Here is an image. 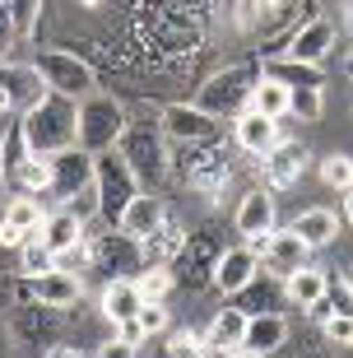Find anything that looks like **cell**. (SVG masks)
I'll return each mask as SVG.
<instances>
[{
  "label": "cell",
  "instance_id": "1",
  "mask_svg": "<svg viewBox=\"0 0 353 358\" xmlns=\"http://www.w3.org/2000/svg\"><path fill=\"white\" fill-rule=\"evenodd\" d=\"M19 126H24L28 149L42 154V159H52V154H61V149H70L79 140V103L66 98V93L42 89L33 103H24Z\"/></svg>",
  "mask_w": 353,
  "mask_h": 358
},
{
  "label": "cell",
  "instance_id": "2",
  "mask_svg": "<svg viewBox=\"0 0 353 358\" xmlns=\"http://www.w3.org/2000/svg\"><path fill=\"white\" fill-rule=\"evenodd\" d=\"M117 154L131 163V173L140 186L158 191V186L168 182V149H163V131H158L154 121H126V131L117 140Z\"/></svg>",
  "mask_w": 353,
  "mask_h": 358
},
{
  "label": "cell",
  "instance_id": "3",
  "mask_svg": "<svg viewBox=\"0 0 353 358\" xmlns=\"http://www.w3.org/2000/svg\"><path fill=\"white\" fill-rule=\"evenodd\" d=\"M33 75H38L42 89L52 93H66V98H89V93H98V75H93V66L84 61V56L66 52V47H47V52L33 56Z\"/></svg>",
  "mask_w": 353,
  "mask_h": 358
},
{
  "label": "cell",
  "instance_id": "4",
  "mask_svg": "<svg viewBox=\"0 0 353 358\" xmlns=\"http://www.w3.org/2000/svg\"><path fill=\"white\" fill-rule=\"evenodd\" d=\"M126 107L112 98V93H89V98H79V149H89V154H107V149H117L121 131H126Z\"/></svg>",
  "mask_w": 353,
  "mask_h": 358
},
{
  "label": "cell",
  "instance_id": "5",
  "mask_svg": "<svg viewBox=\"0 0 353 358\" xmlns=\"http://www.w3.org/2000/svg\"><path fill=\"white\" fill-rule=\"evenodd\" d=\"M140 182H135L131 163L121 159L117 149H107V154H93V196H98V219L103 224H117L121 210L135 200Z\"/></svg>",
  "mask_w": 353,
  "mask_h": 358
},
{
  "label": "cell",
  "instance_id": "6",
  "mask_svg": "<svg viewBox=\"0 0 353 358\" xmlns=\"http://www.w3.org/2000/svg\"><path fill=\"white\" fill-rule=\"evenodd\" d=\"M256 80H261V66H228V70H219L214 80L200 84L196 107H205L210 117H237V112L251 107Z\"/></svg>",
  "mask_w": 353,
  "mask_h": 358
},
{
  "label": "cell",
  "instance_id": "7",
  "mask_svg": "<svg viewBox=\"0 0 353 358\" xmlns=\"http://www.w3.org/2000/svg\"><path fill=\"white\" fill-rule=\"evenodd\" d=\"M177 173L186 177L191 191H200V196H219L223 186H228V177H233V154H228V145H223V135L219 140H205V145H186Z\"/></svg>",
  "mask_w": 353,
  "mask_h": 358
},
{
  "label": "cell",
  "instance_id": "8",
  "mask_svg": "<svg viewBox=\"0 0 353 358\" xmlns=\"http://www.w3.org/2000/svg\"><path fill=\"white\" fill-rule=\"evenodd\" d=\"M89 261H93L98 270H107L112 279H121V275H140V270H144L140 238H131V233H121V228L112 224L107 233H98V238L89 242Z\"/></svg>",
  "mask_w": 353,
  "mask_h": 358
},
{
  "label": "cell",
  "instance_id": "9",
  "mask_svg": "<svg viewBox=\"0 0 353 358\" xmlns=\"http://www.w3.org/2000/svg\"><path fill=\"white\" fill-rule=\"evenodd\" d=\"M237 233H242V242H247L251 252H261L265 238L279 228V210H275V191L270 186H251L247 196H242V205H237L233 214Z\"/></svg>",
  "mask_w": 353,
  "mask_h": 358
},
{
  "label": "cell",
  "instance_id": "10",
  "mask_svg": "<svg viewBox=\"0 0 353 358\" xmlns=\"http://www.w3.org/2000/svg\"><path fill=\"white\" fill-rule=\"evenodd\" d=\"M19 298L24 303H42V307H52V312H70V307H79V298H84V279L70 275V270H47V275L38 279H19Z\"/></svg>",
  "mask_w": 353,
  "mask_h": 358
},
{
  "label": "cell",
  "instance_id": "11",
  "mask_svg": "<svg viewBox=\"0 0 353 358\" xmlns=\"http://www.w3.org/2000/svg\"><path fill=\"white\" fill-rule=\"evenodd\" d=\"M158 131L177 140V145H205V140H219V117H210L205 107L196 103H168L163 117H158Z\"/></svg>",
  "mask_w": 353,
  "mask_h": 358
},
{
  "label": "cell",
  "instance_id": "12",
  "mask_svg": "<svg viewBox=\"0 0 353 358\" xmlns=\"http://www.w3.org/2000/svg\"><path fill=\"white\" fill-rule=\"evenodd\" d=\"M219 252L223 247H214V238L210 233H186V247L177 252V261H172V279L182 284V289H205L210 284V275H214V261H219Z\"/></svg>",
  "mask_w": 353,
  "mask_h": 358
},
{
  "label": "cell",
  "instance_id": "13",
  "mask_svg": "<svg viewBox=\"0 0 353 358\" xmlns=\"http://www.w3.org/2000/svg\"><path fill=\"white\" fill-rule=\"evenodd\" d=\"M93 186V154L89 149H79V145H70V149H61V154H52V191L47 196L52 200H75L79 191H89Z\"/></svg>",
  "mask_w": 353,
  "mask_h": 358
},
{
  "label": "cell",
  "instance_id": "14",
  "mask_svg": "<svg viewBox=\"0 0 353 358\" xmlns=\"http://www.w3.org/2000/svg\"><path fill=\"white\" fill-rule=\"evenodd\" d=\"M335 42H340L335 24H330V19H321V14H312V19H302V24L288 33L284 56H293V61H307V66H321V61L335 52Z\"/></svg>",
  "mask_w": 353,
  "mask_h": 358
},
{
  "label": "cell",
  "instance_id": "15",
  "mask_svg": "<svg viewBox=\"0 0 353 358\" xmlns=\"http://www.w3.org/2000/svg\"><path fill=\"white\" fill-rule=\"evenodd\" d=\"M256 275H261V256H256V252L247 247V242H242V247H223V252H219L210 284L223 293V298H237V293L247 289V284H251Z\"/></svg>",
  "mask_w": 353,
  "mask_h": 358
},
{
  "label": "cell",
  "instance_id": "16",
  "mask_svg": "<svg viewBox=\"0 0 353 358\" xmlns=\"http://www.w3.org/2000/svg\"><path fill=\"white\" fill-rule=\"evenodd\" d=\"M279 140H284V126H279L275 117H261V112H251V107L233 117V145L242 149V154H251V159H265Z\"/></svg>",
  "mask_w": 353,
  "mask_h": 358
},
{
  "label": "cell",
  "instance_id": "17",
  "mask_svg": "<svg viewBox=\"0 0 353 358\" xmlns=\"http://www.w3.org/2000/svg\"><path fill=\"white\" fill-rule=\"evenodd\" d=\"M256 256H261V266L270 270L275 279H288L298 266H307V242H302L293 228H275Z\"/></svg>",
  "mask_w": 353,
  "mask_h": 358
},
{
  "label": "cell",
  "instance_id": "18",
  "mask_svg": "<svg viewBox=\"0 0 353 358\" xmlns=\"http://www.w3.org/2000/svg\"><path fill=\"white\" fill-rule=\"evenodd\" d=\"M261 168H265V186H270V191L298 186V177L307 173V145H298V140H288V135H284V140L261 159Z\"/></svg>",
  "mask_w": 353,
  "mask_h": 358
},
{
  "label": "cell",
  "instance_id": "19",
  "mask_svg": "<svg viewBox=\"0 0 353 358\" xmlns=\"http://www.w3.org/2000/svg\"><path fill=\"white\" fill-rule=\"evenodd\" d=\"M38 238L52 247L56 256H75L79 247H84V219H75V214L61 205V210H47V219H42Z\"/></svg>",
  "mask_w": 353,
  "mask_h": 358
},
{
  "label": "cell",
  "instance_id": "20",
  "mask_svg": "<svg viewBox=\"0 0 353 358\" xmlns=\"http://www.w3.org/2000/svg\"><path fill=\"white\" fill-rule=\"evenodd\" d=\"M168 219V205H163V196H154V191H135V200L121 210L117 228L121 233H131V238H149L158 224Z\"/></svg>",
  "mask_w": 353,
  "mask_h": 358
},
{
  "label": "cell",
  "instance_id": "21",
  "mask_svg": "<svg viewBox=\"0 0 353 358\" xmlns=\"http://www.w3.org/2000/svg\"><path fill=\"white\" fill-rule=\"evenodd\" d=\"M288 340V321L279 317V312H251L247 317V335H242V349H251V354H279Z\"/></svg>",
  "mask_w": 353,
  "mask_h": 358
},
{
  "label": "cell",
  "instance_id": "22",
  "mask_svg": "<svg viewBox=\"0 0 353 358\" xmlns=\"http://www.w3.org/2000/svg\"><path fill=\"white\" fill-rule=\"evenodd\" d=\"M288 228H293V233L307 242V252H321V247H330V242L340 238V219H335V210H326V205H312V210H302Z\"/></svg>",
  "mask_w": 353,
  "mask_h": 358
},
{
  "label": "cell",
  "instance_id": "23",
  "mask_svg": "<svg viewBox=\"0 0 353 358\" xmlns=\"http://www.w3.org/2000/svg\"><path fill=\"white\" fill-rule=\"evenodd\" d=\"M182 247H186V228L177 224V219H163V224H158L154 233H149V238H140V256H144V266H172Z\"/></svg>",
  "mask_w": 353,
  "mask_h": 358
},
{
  "label": "cell",
  "instance_id": "24",
  "mask_svg": "<svg viewBox=\"0 0 353 358\" xmlns=\"http://www.w3.org/2000/svg\"><path fill=\"white\" fill-rule=\"evenodd\" d=\"M279 284H284V298H288V303L307 312L312 303H321V298H326L330 275H326V270H316V266H298L288 279H279Z\"/></svg>",
  "mask_w": 353,
  "mask_h": 358
},
{
  "label": "cell",
  "instance_id": "25",
  "mask_svg": "<svg viewBox=\"0 0 353 358\" xmlns=\"http://www.w3.org/2000/svg\"><path fill=\"white\" fill-rule=\"evenodd\" d=\"M261 75L288 84V89H326L321 66H307V61H293V56H270V61L261 66Z\"/></svg>",
  "mask_w": 353,
  "mask_h": 358
},
{
  "label": "cell",
  "instance_id": "26",
  "mask_svg": "<svg viewBox=\"0 0 353 358\" xmlns=\"http://www.w3.org/2000/svg\"><path fill=\"white\" fill-rule=\"evenodd\" d=\"M140 307H144V298H140V289H135V279H131V275L107 279V289H103V317L112 321V326L131 321Z\"/></svg>",
  "mask_w": 353,
  "mask_h": 358
},
{
  "label": "cell",
  "instance_id": "27",
  "mask_svg": "<svg viewBox=\"0 0 353 358\" xmlns=\"http://www.w3.org/2000/svg\"><path fill=\"white\" fill-rule=\"evenodd\" d=\"M205 335H210V349H214V358L219 354H228V349H237L242 345V335H247V312H242V307H223L219 317L210 321V326H205Z\"/></svg>",
  "mask_w": 353,
  "mask_h": 358
},
{
  "label": "cell",
  "instance_id": "28",
  "mask_svg": "<svg viewBox=\"0 0 353 358\" xmlns=\"http://www.w3.org/2000/svg\"><path fill=\"white\" fill-rule=\"evenodd\" d=\"M14 196H47L52 191V159H42V154H28L19 163V173L5 182Z\"/></svg>",
  "mask_w": 353,
  "mask_h": 358
},
{
  "label": "cell",
  "instance_id": "29",
  "mask_svg": "<svg viewBox=\"0 0 353 358\" xmlns=\"http://www.w3.org/2000/svg\"><path fill=\"white\" fill-rule=\"evenodd\" d=\"M288 103H293V89H288V84L270 80V75H261V80H256V93H251V112L284 121V117H288Z\"/></svg>",
  "mask_w": 353,
  "mask_h": 358
},
{
  "label": "cell",
  "instance_id": "30",
  "mask_svg": "<svg viewBox=\"0 0 353 358\" xmlns=\"http://www.w3.org/2000/svg\"><path fill=\"white\" fill-rule=\"evenodd\" d=\"M0 214H5L19 233H28V238H33V233L42 228V219H47V210H42L38 196H10L5 205H0Z\"/></svg>",
  "mask_w": 353,
  "mask_h": 358
},
{
  "label": "cell",
  "instance_id": "31",
  "mask_svg": "<svg viewBox=\"0 0 353 358\" xmlns=\"http://www.w3.org/2000/svg\"><path fill=\"white\" fill-rule=\"evenodd\" d=\"M56 261L61 256L47 247V242L33 233V238H24V247H19V275H28V279H38V275H47V270H56Z\"/></svg>",
  "mask_w": 353,
  "mask_h": 358
},
{
  "label": "cell",
  "instance_id": "32",
  "mask_svg": "<svg viewBox=\"0 0 353 358\" xmlns=\"http://www.w3.org/2000/svg\"><path fill=\"white\" fill-rule=\"evenodd\" d=\"M28 154H33V149H28L24 126H19V117H14V121H10V131H5V145H0V182H10Z\"/></svg>",
  "mask_w": 353,
  "mask_h": 358
},
{
  "label": "cell",
  "instance_id": "33",
  "mask_svg": "<svg viewBox=\"0 0 353 358\" xmlns=\"http://www.w3.org/2000/svg\"><path fill=\"white\" fill-rule=\"evenodd\" d=\"M131 279H135V289H140L144 303H163V298L177 289V279H172L168 266H144L140 275H131Z\"/></svg>",
  "mask_w": 353,
  "mask_h": 358
},
{
  "label": "cell",
  "instance_id": "34",
  "mask_svg": "<svg viewBox=\"0 0 353 358\" xmlns=\"http://www.w3.org/2000/svg\"><path fill=\"white\" fill-rule=\"evenodd\" d=\"M38 14H42V0H5V19H10L19 42H28L38 33Z\"/></svg>",
  "mask_w": 353,
  "mask_h": 358
},
{
  "label": "cell",
  "instance_id": "35",
  "mask_svg": "<svg viewBox=\"0 0 353 358\" xmlns=\"http://www.w3.org/2000/svg\"><path fill=\"white\" fill-rule=\"evenodd\" d=\"M321 182L335 186V191H349L353 186V159L349 154H326L321 159Z\"/></svg>",
  "mask_w": 353,
  "mask_h": 358
},
{
  "label": "cell",
  "instance_id": "36",
  "mask_svg": "<svg viewBox=\"0 0 353 358\" xmlns=\"http://www.w3.org/2000/svg\"><path fill=\"white\" fill-rule=\"evenodd\" d=\"M321 107H326V89H293L288 117H298V121H321Z\"/></svg>",
  "mask_w": 353,
  "mask_h": 358
},
{
  "label": "cell",
  "instance_id": "37",
  "mask_svg": "<svg viewBox=\"0 0 353 358\" xmlns=\"http://www.w3.org/2000/svg\"><path fill=\"white\" fill-rule=\"evenodd\" d=\"M135 326H140V340H158V335L172 326V317H168L163 303H144L140 312H135Z\"/></svg>",
  "mask_w": 353,
  "mask_h": 358
},
{
  "label": "cell",
  "instance_id": "38",
  "mask_svg": "<svg viewBox=\"0 0 353 358\" xmlns=\"http://www.w3.org/2000/svg\"><path fill=\"white\" fill-rule=\"evenodd\" d=\"M321 331H326L330 345H344V349L353 345V317H344V312H330V317L321 321Z\"/></svg>",
  "mask_w": 353,
  "mask_h": 358
},
{
  "label": "cell",
  "instance_id": "39",
  "mask_svg": "<svg viewBox=\"0 0 353 358\" xmlns=\"http://www.w3.org/2000/svg\"><path fill=\"white\" fill-rule=\"evenodd\" d=\"M168 345H177L182 354H196V358H214L210 335H205V331H177V340H168Z\"/></svg>",
  "mask_w": 353,
  "mask_h": 358
},
{
  "label": "cell",
  "instance_id": "40",
  "mask_svg": "<svg viewBox=\"0 0 353 358\" xmlns=\"http://www.w3.org/2000/svg\"><path fill=\"white\" fill-rule=\"evenodd\" d=\"M93 358H140V345H131V340H103V345H98V354Z\"/></svg>",
  "mask_w": 353,
  "mask_h": 358
},
{
  "label": "cell",
  "instance_id": "41",
  "mask_svg": "<svg viewBox=\"0 0 353 358\" xmlns=\"http://www.w3.org/2000/svg\"><path fill=\"white\" fill-rule=\"evenodd\" d=\"M307 312H312V321H326L330 312H335V307H330V298H321V303H312Z\"/></svg>",
  "mask_w": 353,
  "mask_h": 358
},
{
  "label": "cell",
  "instance_id": "42",
  "mask_svg": "<svg viewBox=\"0 0 353 358\" xmlns=\"http://www.w3.org/2000/svg\"><path fill=\"white\" fill-rule=\"evenodd\" d=\"M14 112V93L5 89V80H0V117H10Z\"/></svg>",
  "mask_w": 353,
  "mask_h": 358
},
{
  "label": "cell",
  "instance_id": "43",
  "mask_svg": "<svg viewBox=\"0 0 353 358\" xmlns=\"http://www.w3.org/2000/svg\"><path fill=\"white\" fill-rule=\"evenodd\" d=\"M47 358H89V354H79V349H70V345H56Z\"/></svg>",
  "mask_w": 353,
  "mask_h": 358
},
{
  "label": "cell",
  "instance_id": "44",
  "mask_svg": "<svg viewBox=\"0 0 353 358\" xmlns=\"http://www.w3.org/2000/svg\"><path fill=\"white\" fill-rule=\"evenodd\" d=\"M158 358H196V354H182L177 345H163V349H158Z\"/></svg>",
  "mask_w": 353,
  "mask_h": 358
},
{
  "label": "cell",
  "instance_id": "45",
  "mask_svg": "<svg viewBox=\"0 0 353 358\" xmlns=\"http://www.w3.org/2000/svg\"><path fill=\"white\" fill-rule=\"evenodd\" d=\"M219 358H265V354H251V349L237 345V349H228V354H219Z\"/></svg>",
  "mask_w": 353,
  "mask_h": 358
},
{
  "label": "cell",
  "instance_id": "46",
  "mask_svg": "<svg viewBox=\"0 0 353 358\" xmlns=\"http://www.w3.org/2000/svg\"><path fill=\"white\" fill-rule=\"evenodd\" d=\"M344 219H349V224H353V186H349V191H344Z\"/></svg>",
  "mask_w": 353,
  "mask_h": 358
},
{
  "label": "cell",
  "instance_id": "47",
  "mask_svg": "<svg viewBox=\"0 0 353 358\" xmlns=\"http://www.w3.org/2000/svg\"><path fill=\"white\" fill-rule=\"evenodd\" d=\"M10 33H14V28H10V19H5V14H0V47H5V42H10Z\"/></svg>",
  "mask_w": 353,
  "mask_h": 358
},
{
  "label": "cell",
  "instance_id": "48",
  "mask_svg": "<svg viewBox=\"0 0 353 358\" xmlns=\"http://www.w3.org/2000/svg\"><path fill=\"white\" fill-rule=\"evenodd\" d=\"M79 5H84V10H98V5H107V0H79Z\"/></svg>",
  "mask_w": 353,
  "mask_h": 358
},
{
  "label": "cell",
  "instance_id": "49",
  "mask_svg": "<svg viewBox=\"0 0 353 358\" xmlns=\"http://www.w3.org/2000/svg\"><path fill=\"white\" fill-rule=\"evenodd\" d=\"M0 14H5V0H0Z\"/></svg>",
  "mask_w": 353,
  "mask_h": 358
},
{
  "label": "cell",
  "instance_id": "50",
  "mask_svg": "<svg viewBox=\"0 0 353 358\" xmlns=\"http://www.w3.org/2000/svg\"><path fill=\"white\" fill-rule=\"evenodd\" d=\"M349 70H353V56H349Z\"/></svg>",
  "mask_w": 353,
  "mask_h": 358
},
{
  "label": "cell",
  "instance_id": "51",
  "mask_svg": "<svg viewBox=\"0 0 353 358\" xmlns=\"http://www.w3.org/2000/svg\"><path fill=\"white\" fill-rule=\"evenodd\" d=\"M349 349H353V345H349Z\"/></svg>",
  "mask_w": 353,
  "mask_h": 358
}]
</instances>
